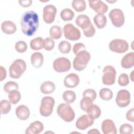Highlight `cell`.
<instances>
[{
	"instance_id": "obj_14",
	"label": "cell",
	"mask_w": 134,
	"mask_h": 134,
	"mask_svg": "<svg viewBox=\"0 0 134 134\" xmlns=\"http://www.w3.org/2000/svg\"><path fill=\"white\" fill-rule=\"evenodd\" d=\"M90 7L98 14H104L108 10V6L102 1H89Z\"/></svg>"
},
{
	"instance_id": "obj_11",
	"label": "cell",
	"mask_w": 134,
	"mask_h": 134,
	"mask_svg": "<svg viewBox=\"0 0 134 134\" xmlns=\"http://www.w3.org/2000/svg\"><path fill=\"white\" fill-rule=\"evenodd\" d=\"M116 103L120 107H127L130 103V94L129 91L126 90L119 91L116 97Z\"/></svg>"
},
{
	"instance_id": "obj_21",
	"label": "cell",
	"mask_w": 134,
	"mask_h": 134,
	"mask_svg": "<svg viewBox=\"0 0 134 134\" xmlns=\"http://www.w3.org/2000/svg\"><path fill=\"white\" fill-rule=\"evenodd\" d=\"M1 29L3 32L7 35L14 34L16 31V25L10 20L3 21L1 25Z\"/></svg>"
},
{
	"instance_id": "obj_22",
	"label": "cell",
	"mask_w": 134,
	"mask_h": 134,
	"mask_svg": "<svg viewBox=\"0 0 134 134\" xmlns=\"http://www.w3.org/2000/svg\"><path fill=\"white\" fill-rule=\"evenodd\" d=\"M31 62L34 67L39 68L43 62V56L41 53L36 52L32 54L31 56Z\"/></svg>"
},
{
	"instance_id": "obj_40",
	"label": "cell",
	"mask_w": 134,
	"mask_h": 134,
	"mask_svg": "<svg viewBox=\"0 0 134 134\" xmlns=\"http://www.w3.org/2000/svg\"><path fill=\"white\" fill-rule=\"evenodd\" d=\"M118 83L120 86H126L129 83L128 75L126 73L121 74L118 78Z\"/></svg>"
},
{
	"instance_id": "obj_20",
	"label": "cell",
	"mask_w": 134,
	"mask_h": 134,
	"mask_svg": "<svg viewBox=\"0 0 134 134\" xmlns=\"http://www.w3.org/2000/svg\"><path fill=\"white\" fill-rule=\"evenodd\" d=\"M121 66L124 69H130L134 65V53L133 52L126 54L121 61Z\"/></svg>"
},
{
	"instance_id": "obj_41",
	"label": "cell",
	"mask_w": 134,
	"mask_h": 134,
	"mask_svg": "<svg viewBox=\"0 0 134 134\" xmlns=\"http://www.w3.org/2000/svg\"><path fill=\"white\" fill-rule=\"evenodd\" d=\"M54 42L51 38L47 37L44 39L43 48L47 51L52 50L54 47Z\"/></svg>"
},
{
	"instance_id": "obj_24",
	"label": "cell",
	"mask_w": 134,
	"mask_h": 134,
	"mask_svg": "<svg viewBox=\"0 0 134 134\" xmlns=\"http://www.w3.org/2000/svg\"><path fill=\"white\" fill-rule=\"evenodd\" d=\"M87 115L94 120L98 118L101 115V110L99 107L95 104H92L87 110Z\"/></svg>"
},
{
	"instance_id": "obj_34",
	"label": "cell",
	"mask_w": 134,
	"mask_h": 134,
	"mask_svg": "<svg viewBox=\"0 0 134 134\" xmlns=\"http://www.w3.org/2000/svg\"><path fill=\"white\" fill-rule=\"evenodd\" d=\"M1 113L2 114H7L11 109V104L10 101L6 99H3L0 103Z\"/></svg>"
},
{
	"instance_id": "obj_26",
	"label": "cell",
	"mask_w": 134,
	"mask_h": 134,
	"mask_svg": "<svg viewBox=\"0 0 134 134\" xmlns=\"http://www.w3.org/2000/svg\"><path fill=\"white\" fill-rule=\"evenodd\" d=\"M94 21L98 28L102 29L106 26L107 23V18L103 14H97L94 16Z\"/></svg>"
},
{
	"instance_id": "obj_18",
	"label": "cell",
	"mask_w": 134,
	"mask_h": 134,
	"mask_svg": "<svg viewBox=\"0 0 134 134\" xmlns=\"http://www.w3.org/2000/svg\"><path fill=\"white\" fill-rule=\"evenodd\" d=\"M75 23L83 30L87 29L92 24L89 17L86 15H80L77 16L75 19Z\"/></svg>"
},
{
	"instance_id": "obj_39",
	"label": "cell",
	"mask_w": 134,
	"mask_h": 134,
	"mask_svg": "<svg viewBox=\"0 0 134 134\" xmlns=\"http://www.w3.org/2000/svg\"><path fill=\"white\" fill-rule=\"evenodd\" d=\"M96 93L93 89L85 90L83 93V97H86L92 99L94 101L96 97Z\"/></svg>"
},
{
	"instance_id": "obj_5",
	"label": "cell",
	"mask_w": 134,
	"mask_h": 134,
	"mask_svg": "<svg viewBox=\"0 0 134 134\" xmlns=\"http://www.w3.org/2000/svg\"><path fill=\"white\" fill-rule=\"evenodd\" d=\"M55 104L54 99L50 96H45L41 100L40 114L44 117L49 116L52 113Z\"/></svg>"
},
{
	"instance_id": "obj_44",
	"label": "cell",
	"mask_w": 134,
	"mask_h": 134,
	"mask_svg": "<svg viewBox=\"0 0 134 134\" xmlns=\"http://www.w3.org/2000/svg\"><path fill=\"white\" fill-rule=\"evenodd\" d=\"M133 114H134V108H132L131 109L129 110L127 113V114H126L127 119L130 121L133 122L134 121Z\"/></svg>"
},
{
	"instance_id": "obj_1",
	"label": "cell",
	"mask_w": 134,
	"mask_h": 134,
	"mask_svg": "<svg viewBox=\"0 0 134 134\" xmlns=\"http://www.w3.org/2000/svg\"><path fill=\"white\" fill-rule=\"evenodd\" d=\"M39 17L37 14L32 10L26 12L23 14L20 20L22 32L27 36L35 34L39 27Z\"/></svg>"
},
{
	"instance_id": "obj_27",
	"label": "cell",
	"mask_w": 134,
	"mask_h": 134,
	"mask_svg": "<svg viewBox=\"0 0 134 134\" xmlns=\"http://www.w3.org/2000/svg\"><path fill=\"white\" fill-rule=\"evenodd\" d=\"M62 29L58 26H53L49 30V35L51 39H60L62 36Z\"/></svg>"
},
{
	"instance_id": "obj_46",
	"label": "cell",
	"mask_w": 134,
	"mask_h": 134,
	"mask_svg": "<svg viewBox=\"0 0 134 134\" xmlns=\"http://www.w3.org/2000/svg\"><path fill=\"white\" fill-rule=\"evenodd\" d=\"M1 81H2L6 77V71L5 68L1 66Z\"/></svg>"
},
{
	"instance_id": "obj_12",
	"label": "cell",
	"mask_w": 134,
	"mask_h": 134,
	"mask_svg": "<svg viewBox=\"0 0 134 134\" xmlns=\"http://www.w3.org/2000/svg\"><path fill=\"white\" fill-rule=\"evenodd\" d=\"M57 8L53 5H48L43 9V19L47 24H51L55 19Z\"/></svg>"
},
{
	"instance_id": "obj_13",
	"label": "cell",
	"mask_w": 134,
	"mask_h": 134,
	"mask_svg": "<svg viewBox=\"0 0 134 134\" xmlns=\"http://www.w3.org/2000/svg\"><path fill=\"white\" fill-rule=\"evenodd\" d=\"M94 124V119L88 115H83L79 117L76 122V127L77 129L83 130L91 127Z\"/></svg>"
},
{
	"instance_id": "obj_45",
	"label": "cell",
	"mask_w": 134,
	"mask_h": 134,
	"mask_svg": "<svg viewBox=\"0 0 134 134\" xmlns=\"http://www.w3.org/2000/svg\"><path fill=\"white\" fill-rule=\"evenodd\" d=\"M32 1L31 0H20L19 1V3L20 6L24 7H27L30 6L32 4Z\"/></svg>"
},
{
	"instance_id": "obj_16",
	"label": "cell",
	"mask_w": 134,
	"mask_h": 134,
	"mask_svg": "<svg viewBox=\"0 0 134 134\" xmlns=\"http://www.w3.org/2000/svg\"><path fill=\"white\" fill-rule=\"evenodd\" d=\"M80 82V78L75 73L68 74L64 80V85L68 88H74L78 85Z\"/></svg>"
},
{
	"instance_id": "obj_30",
	"label": "cell",
	"mask_w": 134,
	"mask_h": 134,
	"mask_svg": "<svg viewBox=\"0 0 134 134\" xmlns=\"http://www.w3.org/2000/svg\"><path fill=\"white\" fill-rule=\"evenodd\" d=\"M60 16L63 21H70L73 18L74 13L71 9L65 8L62 10L60 13Z\"/></svg>"
},
{
	"instance_id": "obj_38",
	"label": "cell",
	"mask_w": 134,
	"mask_h": 134,
	"mask_svg": "<svg viewBox=\"0 0 134 134\" xmlns=\"http://www.w3.org/2000/svg\"><path fill=\"white\" fill-rule=\"evenodd\" d=\"M15 48L18 52L24 53L27 49V45L24 41H18L15 43Z\"/></svg>"
},
{
	"instance_id": "obj_9",
	"label": "cell",
	"mask_w": 134,
	"mask_h": 134,
	"mask_svg": "<svg viewBox=\"0 0 134 134\" xmlns=\"http://www.w3.org/2000/svg\"><path fill=\"white\" fill-rule=\"evenodd\" d=\"M109 17L113 25L116 27L122 26L125 23V16L123 12L118 8L112 9L109 14Z\"/></svg>"
},
{
	"instance_id": "obj_28",
	"label": "cell",
	"mask_w": 134,
	"mask_h": 134,
	"mask_svg": "<svg viewBox=\"0 0 134 134\" xmlns=\"http://www.w3.org/2000/svg\"><path fill=\"white\" fill-rule=\"evenodd\" d=\"M8 98L12 104H16L20 100L21 94L17 90H13L9 93Z\"/></svg>"
},
{
	"instance_id": "obj_17",
	"label": "cell",
	"mask_w": 134,
	"mask_h": 134,
	"mask_svg": "<svg viewBox=\"0 0 134 134\" xmlns=\"http://www.w3.org/2000/svg\"><path fill=\"white\" fill-rule=\"evenodd\" d=\"M43 130V125L39 121H35L31 122L29 126L26 129V134H38Z\"/></svg>"
},
{
	"instance_id": "obj_31",
	"label": "cell",
	"mask_w": 134,
	"mask_h": 134,
	"mask_svg": "<svg viewBox=\"0 0 134 134\" xmlns=\"http://www.w3.org/2000/svg\"><path fill=\"white\" fill-rule=\"evenodd\" d=\"M63 98L66 103H72L76 99V94L72 91L67 90L63 93Z\"/></svg>"
},
{
	"instance_id": "obj_33",
	"label": "cell",
	"mask_w": 134,
	"mask_h": 134,
	"mask_svg": "<svg viewBox=\"0 0 134 134\" xmlns=\"http://www.w3.org/2000/svg\"><path fill=\"white\" fill-rule=\"evenodd\" d=\"M99 94L100 97L104 100H109L111 99L113 96L112 91L110 89L107 88L101 89Z\"/></svg>"
},
{
	"instance_id": "obj_47",
	"label": "cell",
	"mask_w": 134,
	"mask_h": 134,
	"mask_svg": "<svg viewBox=\"0 0 134 134\" xmlns=\"http://www.w3.org/2000/svg\"><path fill=\"white\" fill-rule=\"evenodd\" d=\"M87 133H99V132L97 130V129H91V130H90Z\"/></svg>"
},
{
	"instance_id": "obj_7",
	"label": "cell",
	"mask_w": 134,
	"mask_h": 134,
	"mask_svg": "<svg viewBox=\"0 0 134 134\" xmlns=\"http://www.w3.org/2000/svg\"><path fill=\"white\" fill-rule=\"evenodd\" d=\"M109 48L113 52L122 53L128 50L129 45L128 42L124 39H115L110 42Z\"/></svg>"
},
{
	"instance_id": "obj_36",
	"label": "cell",
	"mask_w": 134,
	"mask_h": 134,
	"mask_svg": "<svg viewBox=\"0 0 134 134\" xmlns=\"http://www.w3.org/2000/svg\"><path fill=\"white\" fill-rule=\"evenodd\" d=\"M19 88L18 84L15 82L9 81L5 83L4 86V90L7 93H9L13 90H17Z\"/></svg>"
},
{
	"instance_id": "obj_2",
	"label": "cell",
	"mask_w": 134,
	"mask_h": 134,
	"mask_svg": "<svg viewBox=\"0 0 134 134\" xmlns=\"http://www.w3.org/2000/svg\"><path fill=\"white\" fill-rule=\"evenodd\" d=\"M91 58L90 53L85 50L82 51L76 54L73 62L75 70L81 71L84 70Z\"/></svg>"
},
{
	"instance_id": "obj_42",
	"label": "cell",
	"mask_w": 134,
	"mask_h": 134,
	"mask_svg": "<svg viewBox=\"0 0 134 134\" xmlns=\"http://www.w3.org/2000/svg\"><path fill=\"white\" fill-rule=\"evenodd\" d=\"M85 50V46L82 43H76L73 47V51L76 55L79 52Z\"/></svg>"
},
{
	"instance_id": "obj_32",
	"label": "cell",
	"mask_w": 134,
	"mask_h": 134,
	"mask_svg": "<svg viewBox=\"0 0 134 134\" xmlns=\"http://www.w3.org/2000/svg\"><path fill=\"white\" fill-rule=\"evenodd\" d=\"M58 49L60 52L64 54H66L70 52L71 46L68 41L63 40L61 41L59 44Z\"/></svg>"
},
{
	"instance_id": "obj_29",
	"label": "cell",
	"mask_w": 134,
	"mask_h": 134,
	"mask_svg": "<svg viewBox=\"0 0 134 134\" xmlns=\"http://www.w3.org/2000/svg\"><path fill=\"white\" fill-rule=\"evenodd\" d=\"M73 8L77 12L84 11L86 8V3L84 0H73L72 2Z\"/></svg>"
},
{
	"instance_id": "obj_35",
	"label": "cell",
	"mask_w": 134,
	"mask_h": 134,
	"mask_svg": "<svg viewBox=\"0 0 134 134\" xmlns=\"http://www.w3.org/2000/svg\"><path fill=\"white\" fill-rule=\"evenodd\" d=\"M93 101L92 99L88 98L83 97L80 102V107L83 110L86 112L90 107L93 104Z\"/></svg>"
},
{
	"instance_id": "obj_25",
	"label": "cell",
	"mask_w": 134,
	"mask_h": 134,
	"mask_svg": "<svg viewBox=\"0 0 134 134\" xmlns=\"http://www.w3.org/2000/svg\"><path fill=\"white\" fill-rule=\"evenodd\" d=\"M44 40L42 38L40 37H37L30 42V48L34 50H40L44 47Z\"/></svg>"
},
{
	"instance_id": "obj_10",
	"label": "cell",
	"mask_w": 134,
	"mask_h": 134,
	"mask_svg": "<svg viewBox=\"0 0 134 134\" xmlns=\"http://www.w3.org/2000/svg\"><path fill=\"white\" fill-rule=\"evenodd\" d=\"M53 68L59 73L67 72L71 68L70 61L65 57L58 58L53 61Z\"/></svg>"
},
{
	"instance_id": "obj_37",
	"label": "cell",
	"mask_w": 134,
	"mask_h": 134,
	"mask_svg": "<svg viewBox=\"0 0 134 134\" xmlns=\"http://www.w3.org/2000/svg\"><path fill=\"white\" fill-rule=\"evenodd\" d=\"M133 132L132 126L129 124H124L121 125L119 128L120 134H130Z\"/></svg>"
},
{
	"instance_id": "obj_43",
	"label": "cell",
	"mask_w": 134,
	"mask_h": 134,
	"mask_svg": "<svg viewBox=\"0 0 134 134\" xmlns=\"http://www.w3.org/2000/svg\"><path fill=\"white\" fill-rule=\"evenodd\" d=\"M84 35L87 37H91L95 34V28L93 25L92 24L91 26L86 29L83 30Z\"/></svg>"
},
{
	"instance_id": "obj_23",
	"label": "cell",
	"mask_w": 134,
	"mask_h": 134,
	"mask_svg": "<svg viewBox=\"0 0 134 134\" xmlns=\"http://www.w3.org/2000/svg\"><path fill=\"white\" fill-rule=\"evenodd\" d=\"M41 92L45 94H50L55 90V84L51 81H48L43 82L40 86Z\"/></svg>"
},
{
	"instance_id": "obj_15",
	"label": "cell",
	"mask_w": 134,
	"mask_h": 134,
	"mask_svg": "<svg viewBox=\"0 0 134 134\" xmlns=\"http://www.w3.org/2000/svg\"><path fill=\"white\" fill-rule=\"evenodd\" d=\"M102 130L104 134H116L117 129L113 121L109 119L104 120L102 124Z\"/></svg>"
},
{
	"instance_id": "obj_19",
	"label": "cell",
	"mask_w": 134,
	"mask_h": 134,
	"mask_svg": "<svg viewBox=\"0 0 134 134\" xmlns=\"http://www.w3.org/2000/svg\"><path fill=\"white\" fill-rule=\"evenodd\" d=\"M17 117L23 120H27L30 116V110L25 105H21L18 106L15 110Z\"/></svg>"
},
{
	"instance_id": "obj_4",
	"label": "cell",
	"mask_w": 134,
	"mask_h": 134,
	"mask_svg": "<svg viewBox=\"0 0 134 134\" xmlns=\"http://www.w3.org/2000/svg\"><path fill=\"white\" fill-rule=\"evenodd\" d=\"M26 70V63L22 59H16L10 65L9 71L10 77L18 79Z\"/></svg>"
},
{
	"instance_id": "obj_3",
	"label": "cell",
	"mask_w": 134,
	"mask_h": 134,
	"mask_svg": "<svg viewBox=\"0 0 134 134\" xmlns=\"http://www.w3.org/2000/svg\"><path fill=\"white\" fill-rule=\"evenodd\" d=\"M57 111L58 115L65 122H71L75 118V113L68 103L60 104L58 106Z\"/></svg>"
},
{
	"instance_id": "obj_8",
	"label": "cell",
	"mask_w": 134,
	"mask_h": 134,
	"mask_svg": "<svg viewBox=\"0 0 134 134\" xmlns=\"http://www.w3.org/2000/svg\"><path fill=\"white\" fill-rule=\"evenodd\" d=\"M63 32L66 39L75 41L79 40L81 36V32L72 24H66L63 27Z\"/></svg>"
},
{
	"instance_id": "obj_6",
	"label": "cell",
	"mask_w": 134,
	"mask_h": 134,
	"mask_svg": "<svg viewBox=\"0 0 134 134\" xmlns=\"http://www.w3.org/2000/svg\"><path fill=\"white\" fill-rule=\"evenodd\" d=\"M102 82L106 85H111L115 83L116 71L115 68L111 65H106L103 70Z\"/></svg>"
}]
</instances>
